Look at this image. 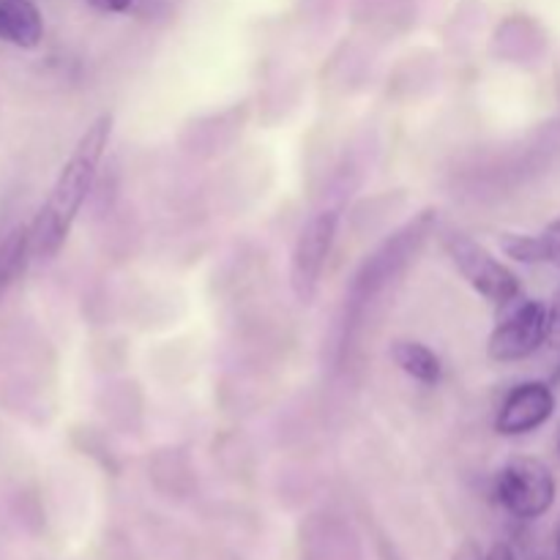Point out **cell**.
<instances>
[{
	"label": "cell",
	"instance_id": "19",
	"mask_svg": "<svg viewBox=\"0 0 560 560\" xmlns=\"http://www.w3.org/2000/svg\"><path fill=\"white\" fill-rule=\"evenodd\" d=\"M558 452H560V438H558Z\"/></svg>",
	"mask_w": 560,
	"mask_h": 560
},
{
	"label": "cell",
	"instance_id": "13",
	"mask_svg": "<svg viewBox=\"0 0 560 560\" xmlns=\"http://www.w3.org/2000/svg\"><path fill=\"white\" fill-rule=\"evenodd\" d=\"M88 3L102 14H129V11H135L137 0H88Z\"/></svg>",
	"mask_w": 560,
	"mask_h": 560
},
{
	"label": "cell",
	"instance_id": "3",
	"mask_svg": "<svg viewBox=\"0 0 560 560\" xmlns=\"http://www.w3.org/2000/svg\"><path fill=\"white\" fill-rule=\"evenodd\" d=\"M492 498L498 506L514 520L545 517L558 498V485L552 470L536 457H512L492 481Z\"/></svg>",
	"mask_w": 560,
	"mask_h": 560
},
{
	"label": "cell",
	"instance_id": "11",
	"mask_svg": "<svg viewBox=\"0 0 560 560\" xmlns=\"http://www.w3.org/2000/svg\"><path fill=\"white\" fill-rule=\"evenodd\" d=\"M501 249L517 262H541V241L539 233H506L501 235Z\"/></svg>",
	"mask_w": 560,
	"mask_h": 560
},
{
	"label": "cell",
	"instance_id": "16",
	"mask_svg": "<svg viewBox=\"0 0 560 560\" xmlns=\"http://www.w3.org/2000/svg\"><path fill=\"white\" fill-rule=\"evenodd\" d=\"M552 334H560V299L556 301V306H552Z\"/></svg>",
	"mask_w": 560,
	"mask_h": 560
},
{
	"label": "cell",
	"instance_id": "1",
	"mask_svg": "<svg viewBox=\"0 0 560 560\" xmlns=\"http://www.w3.org/2000/svg\"><path fill=\"white\" fill-rule=\"evenodd\" d=\"M109 137H113V115L104 113L77 140L74 151L60 167L47 200L38 208L31 228H27L31 230L33 257H55L60 246L66 244L77 213H80L88 195H91L98 164H102L104 151L109 145Z\"/></svg>",
	"mask_w": 560,
	"mask_h": 560
},
{
	"label": "cell",
	"instance_id": "6",
	"mask_svg": "<svg viewBox=\"0 0 560 560\" xmlns=\"http://www.w3.org/2000/svg\"><path fill=\"white\" fill-rule=\"evenodd\" d=\"M337 211H320L301 228L290 255V288L301 304H310L320 284L323 268L337 238Z\"/></svg>",
	"mask_w": 560,
	"mask_h": 560
},
{
	"label": "cell",
	"instance_id": "15",
	"mask_svg": "<svg viewBox=\"0 0 560 560\" xmlns=\"http://www.w3.org/2000/svg\"><path fill=\"white\" fill-rule=\"evenodd\" d=\"M485 560H517V556H514V550L506 541H495V545L490 547V552L485 556Z\"/></svg>",
	"mask_w": 560,
	"mask_h": 560
},
{
	"label": "cell",
	"instance_id": "4",
	"mask_svg": "<svg viewBox=\"0 0 560 560\" xmlns=\"http://www.w3.org/2000/svg\"><path fill=\"white\" fill-rule=\"evenodd\" d=\"M443 249L452 257L457 271L468 279L470 288L479 295H485L487 301L498 306H509L512 301L520 299V290L523 288H520L517 273L509 266H503L485 244L452 230V233L443 235Z\"/></svg>",
	"mask_w": 560,
	"mask_h": 560
},
{
	"label": "cell",
	"instance_id": "10",
	"mask_svg": "<svg viewBox=\"0 0 560 560\" xmlns=\"http://www.w3.org/2000/svg\"><path fill=\"white\" fill-rule=\"evenodd\" d=\"M31 230L14 228L0 238V293L14 284L31 260Z\"/></svg>",
	"mask_w": 560,
	"mask_h": 560
},
{
	"label": "cell",
	"instance_id": "9",
	"mask_svg": "<svg viewBox=\"0 0 560 560\" xmlns=\"http://www.w3.org/2000/svg\"><path fill=\"white\" fill-rule=\"evenodd\" d=\"M392 359L405 375H410L413 381L424 383V386H435L443 375L441 359L432 353L427 345L413 342V339H399L392 345Z\"/></svg>",
	"mask_w": 560,
	"mask_h": 560
},
{
	"label": "cell",
	"instance_id": "7",
	"mask_svg": "<svg viewBox=\"0 0 560 560\" xmlns=\"http://www.w3.org/2000/svg\"><path fill=\"white\" fill-rule=\"evenodd\" d=\"M558 399L550 383L528 381L514 386L498 410L495 430L506 438L530 435L556 416Z\"/></svg>",
	"mask_w": 560,
	"mask_h": 560
},
{
	"label": "cell",
	"instance_id": "18",
	"mask_svg": "<svg viewBox=\"0 0 560 560\" xmlns=\"http://www.w3.org/2000/svg\"><path fill=\"white\" fill-rule=\"evenodd\" d=\"M556 552H558V558H560V523H558V528H556Z\"/></svg>",
	"mask_w": 560,
	"mask_h": 560
},
{
	"label": "cell",
	"instance_id": "17",
	"mask_svg": "<svg viewBox=\"0 0 560 560\" xmlns=\"http://www.w3.org/2000/svg\"><path fill=\"white\" fill-rule=\"evenodd\" d=\"M0 38L5 42V9H3V3H0Z\"/></svg>",
	"mask_w": 560,
	"mask_h": 560
},
{
	"label": "cell",
	"instance_id": "12",
	"mask_svg": "<svg viewBox=\"0 0 560 560\" xmlns=\"http://www.w3.org/2000/svg\"><path fill=\"white\" fill-rule=\"evenodd\" d=\"M539 241H541V262H550V266L560 268V217L541 230Z\"/></svg>",
	"mask_w": 560,
	"mask_h": 560
},
{
	"label": "cell",
	"instance_id": "14",
	"mask_svg": "<svg viewBox=\"0 0 560 560\" xmlns=\"http://www.w3.org/2000/svg\"><path fill=\"white\" fill-rule=\"evenodd\" d=\"M452 560H485V552H481L479 541L474 539H465L463 545L454 550V558Z\"/></svg>",
	"mask_w": 560,
	"mask_h": 560
},
{
	"label": "cell",
	"instance_id": "5",
	"mask_svg": "<svg viewBox=\"0 0 560 560\" xmlns=\"http://www.w3.org/2000/svg\"><path fill=\"white\" fill-rule=\"evenodd\" d=\"M506 315L495 326L487 342V355L498 364H514L539 353L552 337V312L541 301H512L503 306Z\"/></svg>",
	"mask_w": 560,
	"mask_h": 560
},
{
	"label": "cell",
	"instance_id": "2",
	"mask_svg": "<svg viewBox=\"0 0 560 560\" xmlns=\"http://www.w3.org/2000/svg\"><path fill=\"white\" fill-rule=\"evenodd\" d=\"M435 211H424L413 219V222L405 224L402 230L392 235L383 246H377L370 257L364 260V266L355 273V282L350 288V301L353 304H366L370 299H375L388 282L399 277V273L408 268L410 260H416V255L421 252L424 241L430 238L432 230H435Z\"/></svg>",
	"mask_w": 560,
	"mask_h": 560
},
{
	"label": "cell",
	"instance_id": "8",
	"mask_svg": "<svg viewBox=\"0 0 560 560\" xmlns=\"http://www.w3.org/2000/svg\"><path fill=\"white\" fill-rule=\"evenodd\" d=\"M5 9V42L22 49H33L42 44L44 20L33 0H0Z\"/></svg>",
	"mask_w": 560,
	"mask_h": 560
}]
</instances>
